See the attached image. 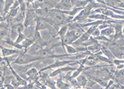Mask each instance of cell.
<instances>
[{
  "instance_id": "31",
  "label": "cell",
  "mask_w": 124,
  "mask_h": 89,
  "mask_svg": "<svg viewBox=\"0 0 124 89\" xmlns=\"http://www.w3.org/2000/svg\"><path fill=\"white\" fill-rule=\"evenodd\" d=\"M1 20H2V17H0V22H1Z\"/></svg>"
},
{
  "instance_id": "20",
  "label": "cell",
  "mask_w": 124,
  "mask_h": 89,
  "mask_svg": "<svg viewBox=\"0 0 124 89\" xmlns=\"http://www.w3.org/2000/svg\"><path fill=\"white\" fill-rule=\"evenodd\" d=\"M14 4V1H5V7H4V11L7 12L9 9L10 8V7L12 6V4Z\"/></svg>"
},
{
  "instance_id": "12",
  "label": "cell",
  "mask_w": 124,
  "mask_h": 89,
  "mask_svg": "<svg viewBox=\"0 0 124 89\" xmlns=\"http://www.w3.org/2000/svg\"><path fill=\"white\" fill-rule=\"evenodd\" d=\"M90 35L88 33H84L83 35H82L81 36H80V37L76 40V42H74L75 44H78L79 42H85L87 40H88Z\"/></svg>"
},
{
  "instance_id": "18",
  "label": "cell",
  "mask_w": 124,
  "mask_h": 89,
  "mask_svg": "<svg viewBox=\"0 0 124 89\" xmlns=\"http://www.w3.org/2000/svg\"><path fill=\"white\" fill-rule=\"evenodd\" d=\"M67 32V27H62L61 28V30L59 31V35L60 36V37L62 38V40H63L64 38H65V34Z\"/></svg>"
},
{
  "instance_id": "22",
  "label": "cell",
  "mask_w": 124,
  "mask_h": 89,
  "mask_svg": "<svg viewBox=\"0 0 124 89\" xmlns=\"http://www.w3.org/2000/svg\"><path fill=\"white\" fill-rule=\"evenodd\" d=\"M19 9V7H17V8H15V9L12 8V9H11V11H10V16H12V17H15V16H17L18 14Z\"/></svg>"
},
{
  "instance_id": "28",
  "label": "cell",
  "mask_w": 124,
  "mask_h": 89,
  "mask_svg": "<svg viewBox=\"0 0 124 89\" xmlns=\"http://www.w3.org/2000/svg\"><path fill=\"white\" fill-rule=\"evenodd\" d=\"M6 87H7V89H15V87H14L12 85H10V84L7 85V86H6Z\"/></svg>"
},
{
  "instance_id": "16",
  "label": "cell",
  "mask_w": 124,
  "mask_h": 89,
  "mask_svg": "<svg viewBox=\"0 0 124 89\" xmlns=\"http://www.w3.org/2000/svg\"><path fill=\"white\" fill-rule=\"evenodd\" d=\"M33 43V41L32 40H28V39H25L23 42H22V46L23 47V48H28V47L30 45H31Z\"/></svg>"
},
{
  "instance_id": "29",
  "label": "cell",
  "mask_w": 124,
  "mask_h": 89,
  "mask_svg": "<svg viewBox=\"0 0 124 89\" xmlns=\"http://www.w3.org/2000/svg\"><path fill=\"white\" fill-rule=\"evenodd\" d=\"M113 81H109V83H108V85L107 86L106 89H108V88H109L111 85H113Z\"/></svg>"
},
{
  "instance_id": "21",
  "label": "cell",
  "mask_w": 124,
  "mask_h": 89,
  "mask_svg": "<svg viewBox=\"0 0 124 89\" xmlns=\"http://www.w3.org/2000/svg\"><path fill=\"white\" fill-rule=\"evenodd\" d=\"M87 50L90 51V52H97V51H98V50H100V48L98 47V46H96V45H91V46H88V48H87Z\"/></svg>"
},
{
  "instance_id": "6",
  "label": "cell",
  "mask_w": 124,
  "mask_h": 89,
  "mask_svg": "<svg viewBox=\"0 0 124 89\" xmlns=\"http://www.w3.org/2000/svg\"><path fill=\"white\" fill-rule=\"evenodd\" d=\"M18 53H19V51L17 50L9 49V48H1V53H2L4 57H7V56L11 55Z\"/></svg>"
},
{
  "instance_id": "9",
  "label": "cell",
  "mask_w": 124,
  "mask_h": 89,
  "mask_svg": "<svg viewBox=\"0 0 124 89\" xmlns=\"http://www.w3.org/2000/svg\"><path fill=\"white\" fill-rule=\"evenodd\" d=\"M27 75L31 78V79H35L37 76V74H38V72L37 71V69L35 68H31L30 70H28V71L26 73Z\"/></svg>"
},
{
  "instance_id": "2",
  "label": "cell",
  "mask_w": 124,
  "mask_h": 89,
  "mask_svg": "<svg viewBox=\"0 0 124 89\" xmlns=\"http://www.w3.org/2000/svg\"><path fill=\"white\" fill-rule=\"evenodd\" d=\"M72 6V1L66 0V1H62L57 6H56V8L63 9L62 11H65V9H67L66 11H68V9H70Z\"/></svg>"
},
{
  "instance_id": "10",
  "label": "cell",
  "mask_w": 124,
  "mask_h": 89,
  "mask_svg": "<svg viewBox=\"0 0 124 89\" xmlns=\"http://www.w3.org/2000/svg\"><path fill=\"white\" fill-rule=\"evenodd\" d=\"M76 82L79 86H85V84L87 83V80L84 76L82 75H78V77L76 79Z\"/></svg>"
},
{
  "instance_id": "25",
  "label": "cell",
  "mask_w": 124,
  "mask_h": 89,
  "mask_svg": "<svg viewBox=\"0 0 124 89\" xmlns=\"http://www.w3.org/2000/svg\"><path fill=\"white\" fill-rule=\"evenodd\" d=\"M113 63L117 65L118 66L119 65H122L124 64V60H118V59H115L113 60Z\"/></svg>"
},
{
  "instance_id": "17",
  "label": "cell",
  "mask_w": 124,
  "mask_h": 89,
  "mask_svg": "<svg viewBox=\"0 0 124 89\" xmlns=\"http://www.w3.org/2000/svg\"><path fill=\"white\" fill-rule=\"evenodd\" d=\"M65 45V48H66V50H67L68 53L74 54L75 53H77V50H75L71 45Z\"/></svg>"
},
{
  "instance_id": "3",
  "label": "cell",
  "mask_w": 124,
  "mask_h": 89,
  "mask_svg": "<svg viewBox=\"0 0 124 89\" xmlns=\"http://www.w3.org/2000/svg\"><path fill=\"white\" fill-rule=\"evenodd\" d=\"M42 50V48L40 46H39V45H37L36 44H33L31 46V48H30V49L28 50L27 53H30V55H35V56H36L37 54V55L39 54V53Z\"/></svg>"
},
{
  "instance_id": "32",
  "label": "cell",
  "mask_w": 124,
  "mask_h": 89,
  "mask_svg": "<svg viewBox=\"0 0 124 89\" xmlns=\"http://www.w3.org/2000/svg\"><path fill=\"white\" fill-rule=\"evenodd\" d=\"M0 52H1V51H0Z\"/></svg>"
},
{
  "instance_id": "30",
  "label": "cell",
  "mask_w": 124,
  "mask_h": 89,
  "mask_svg": "<svg viewBox=\"0 0 124 89\" xmlns=\"http://www.w3.org/2000/svg\"><path fill=\"white\" fill-rule=\"evenodd\" d=\"M41 89H47V87L45 86H41Z\"/></svg>"
},
{
  "instance_id": "19",
  "label": "cell",
  "mask_w": 124,
  "mask_h": 89,
  "mask_svg": "<svg viewBox=\"0 0 124 89\" xmlns=\"http://www.w3.org/2000/svg\"><path fill=\"white\" fill-rule=\"evenodd\" d=\"M24 40H25V36L22 33H20V34L18 35L17 38V40H16V41H15V43H16V44H19L20 42H22L24 41Z\"/></svg>"
},
{
  "instance_id": "23",
  "label": "cell",
  "mask_w": 124,
  "mask_h": 89,
  "mask_svg": "<svg viewBox=\"0 0 124 89\" xmlns=\"http://www.w3.org/2000/svg\"><path fill=\"white\" fill-rule=\"evenodd\" d=\"M23 29H24V27H23V25L22 24H19L16 27V31L18 33V35L22 32Z\"/></svg>"
},
{
  "instance_id": "13",
  "label": "cell",
  "mask_w": 124,
  "mask_h": 89,
  "mask_svg": "<svg viewBox=\"0 0 124 89\" xmlns=\"http://www.w3.org/2000/svg\"><path fill=\"white\" fill-rule=\"evenodd\" d=\"M56 85H57V86L58 88H60V89H68L70 88V86L68 85L67 83L62 82L61 79L58 80V81L56 83Z\"/></svg>"
},
{
  "instance_id": "26",
  "label": "cell",
  "mask_w": 124,
  "mask_h": 89,
  "mask_svg": "<svg viewBox=\"0 0 124 89\" xmlns=\"http://www.w3.org/2000/svg\"><path fill=\"white\" fill-rule=\"evenodd\" d=\"M6 37H7V32L4 30H0V40H2Z\"/></svg>"
},
{
  "instance_id": "11",
  "label": "cell",
  "mask_w": 124,
  "mask_h": 89,
  "mask_svg": "<svg viewBox=\"0 0 124 89\" xmlns=\"http://www.w3.org/2000/svg\"><path fill=\"white\" fill-rule=\"evenodd\" d=\"M114 29L112 27H107L106 29L102 30V31L101 32V34L103 35V36H110L112 34L114 33Z\"/></svg>"
},
{
  "instance_id": "1",
  "label": "cell",
  "mask_w": 124,
  "mask_h": 89,
  "mask_svg": "<svg viewBox=\"0 0 124 89\" xmlns=\"http://www.w3.org/2000/svg\"><path fill=\"white\" fill-rule=\"evenodd\" d=\"M40 59H42V57H41L39 56L30 55L29 54H21L16 59V60L14 62V63L19 64V65L27 64L28 63H30V62L35 61V60H38Z\"/></svg>"
},
{
  "instance_id": "4",
  "label": "cell",
  "mask_w": 124,
  "mask_h": 89,
  "mask_svg": "<svg viewBox=\"0 0 124 89\" xmlns=\"http://www.w3.org/2000/svg\"><path fill=\"white\" fill-rule=\"evenodd\" d=\"M53 11L54 12L53 15L54 21L57 24L62 23L64 20V16H63L62 13H60L59 12V10H53Z\"/></svg>"
},
{
  "instance_id": "14",
  "label": "cell",
  "mask_w": 124,
  "mask_h": 89,
  "mask_svg": "<svg viewBox=\"0 0 124 89\" xmlns=\"http://www.w3.org/2000/svg\"><path fill=\"white\" fill-rule=\"evenodd\" d=\"M90 18H94V19H103V20H109L110 18L106 16L103 15H90L88 16Z\"/></svg>"
},
{
  "instance_id": "5",
  "label": "cell",
  "mask_w": 124,
  "mask_h": 89,
  "mask_svg": "<svg viewBox=\"0 0 124 89\" xmlns=\"http://www.w3.org/2000/svg\"><path fill=\"white\" fill-rule=\"evenodd\" d=\"M47 27V24L45 23V19L37 18V26H36V32H37L39 30H45Z\"/></svg>"
},
{
  "instance_id": "27",
  "label": "cell",
  "mask_w": 124,
  "mask_h": 89,
  "mask_svg": "<svg viewBox=\"0 0 124 89\" xmlns=\"http://www.w3.org/2000/svg\"><path fill=\"white\" fill-rule=\"evenodd\" d=\"M103 51H104V53H105V55H106L108 57H113V55L110 53V52L109 50H106V49H103Z\"/></svg>"
},
{
  "instance_id": "7",
  "label": "cell",
  "mask_w": 124,
  "mask_h": 89,
  "mask_svg": "<svg viewBox=\"0 0 124 89\" xmlns=\"http://www.w3.org/2000/svg\"><path fill=\"white\" fill-rule=\"evenodd\" d=\"M75 70V68H71V67H65V68H60V69H57L56 71H54L53 73H52L50 74V77H54V76H56L59 73H61L62 72H66V71H74Z\"/></svg>"
},
{
  "instance_id": "24",
  "label": "cell",
  "mask_w": 124,
  "mask_h": 89,
  "mask_svg": "<svg viewBox=\"0 0 124 89\" xmlns=\"http://www.w3.org/2000/svg\"><path fill=\"white\" fill-rule=\"evenodd\" d=\"M100 34H101V32H100V30H98V29H95L93 32V33L91 34V35L93 36V37H99L100 36Z\"/></svg>"
},
{
  "instance_id": "15",
  "label": "cell",
  "mask_w": 124,
  "mask_h": 89,
  "mask_svg": "<svg viewBox=\"0 0 124 89\" xmlns=\"http://www.w3.org/2000/svg\"><path fill=\"white\" fill-rule=\"evenodd\" d=\"M83 64H81V65H80V67L73 74H72V75L71 76L70 79L71 80H73L74 78H75L76 77H78L79 75H80V73H81V71H83Z\"/></svg>"
},
{
  "instance_id": "8",
  "label": "cell",
  "mask_w": 124,
  "mask_h": 89,
  "mask_svg": "<svg viewBox=\"0 0 124 89\" xmlns=\"http://www.w3.org/2000/svg\"><path fill=\"white\" fill-rule=\"evenodd\" d=\"M72 63V61H61V62H57V63H55L54 64H53L50 66H47V68H45L43 69H42V71H45L46 69H50V68H56V67H59V66H62L65 64H68V63Z\"/></svg>"
}]
</instances>
